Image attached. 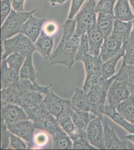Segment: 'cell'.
Wrapping results in <instances>:
<instances>
[{
    "label": "cell",
    "instance_id": "7c38bea8",
    "mask_svg": "<svg viewBox=\"0 0 134 150\" xmlns=\"http://www.w3.org/2000/svg\"><path fill=\"white\" fill-rule=\"evenodd\" d=\"M104 136L106 149L108 150L129 149L126 142L120 140L116 133L114 127H111L107 122L103 119Z\"/></svg>",
    "mask_w": 134,
    "mask_h": 150
},
{
    "label": "cell",
    "instance_id": "52a82bcc",
    "mask_svg": "<svg viewBox=\"0 0 134 150\" xmlns=\"http://www.w3.org/2000/svg\"><path fill=\"white\" fill-rule=\"evenodd\" d=\"M103 119L100 117H96L92 120L87 127V138L91 145L97 149L105 150L104 136Z\"/></svg>",
    "mask_w": 134,
    "mask_h": 150
},
{
    "label": "cell",
    "instance_id": "1f68e13d",
    "mask_svg": "<svg viewBox=\"0 0 134 150\" xmlns=\"http://www.w3.org/2000/svg\"><path fill=\"white\" fill-rule=\"evenodd\" d=\"M42 93L37 91H28L21 96L19 106L23 108L32 107L42 102L45 97Z\"/></svg>",
    "mask_w": 134,
    "mask_h": 150
},
{
    "label": "cell",
    "instance_id": "8fae6325",
    "mask_svg": "<svg viewBox=\"0 0 134 150\" xmlns=\"http://www.w3.org/2000/svg\"><path fill=\"white\" fill-rule=\"evenodd\" d=\"M123 45V41L112 34L105 38L99 55L102 63H105L116 55L122 48Z\"/></svg>",
    "mask_w": 134,
    "mask_h": 150
},
{
    "label": "cell",
    "instance_id": "d6a6232c",
    "mask_svg": "<svg viewBox=\"0 0 134 150\" xmlns=\"http://www.w3.org/2000/svg\"><path fill=\"white\" fill-rule=\"evenodd\" d=\"M81 62L84 65L86 74L101 71L103 63L99 56H94L89 54L83 58Z\"/></svg>",
    "mask_w": 134,
    "mask_h": 150
},
{
    "label": "cell",
    "instance_id": "9a60e30c",
    "mask_svg": "<svg viewBox=\"0 0 134 150\" xmlns=\"http://www.w3.org/2000/svg\"><path fill=\"white\" fill-rule=\"evenodd\" d=\"M19 71L8 66L5 59H1V89L13 85L20 80Z\"/></svg>",
    "mask_w": 134,
    "mask_h": 150
},
{
    "label": "cell",
    "instance_id": "8992f818",
    "mask_svg": "<svg viewBox=\"0 0 134 150\" xmlns=\"http://www.w3.org/2000/svg\"><path fill=\"white\" fill-rule=\"evenodd\" d=\"M43 102L46 105L49 112L57 119L59 118L63 113L70 111L72 109L70 100L58 96L53 92L52 89L45 95Z\"/></svg>",
    "mask_w": 134,
    "mask_h": 150
},
{
    "label": "cell",
    "instance_id": "ab89813d",
    "mask_svg": "<svg viewBox=\"0 0 134 150\" xmlns=\"http://www.w3.org/2000/svg\"><path fill=\"white\" fill-rule=\"evenodd\" d=\"M74 150H96L89 141L87 137H81L73 141Z\"/></svg>",
    "mask_w": 134,
    "mask_h": 150
},
{
    "label": "cell",
    "instance_id": "603a6c76",
    "mask_svg": "<svg viewBox=\"0 0 134 150\" xmlns=\"http://www.w3.org/2000/svg\"><path fill=\"white\" fill-rule=\"evenodd\" d=\"M129 3V0H118L114 9L115 19L124 22L132 21L134 19V15Z\"/></svg>",
    "mask_w": 134,
    "mask_h": 150
},
{
    "label": "cell",
    "instance_id": "7402d4cb",
    "mask_svg": "<svg viewBox=\"0 0 134 150\" xmlns=\"http://www.w3.org/2000/svg\"><path fill=\"white\" fill-rule=\"evenodd\" d=\"M115 18L114 14L99 13L97 18V25L105 39L112 34Z\"/></svg>",
    "mask_w": 134,
    "mask_h": 150
},
{
    "label": "cell",
    "instance_id": "4fadbf2b",
    "mask_svg": "<svg viewBox=\"0 0 134 150\" xmlns=\"http://www.w3.org/2000/svg\"><path fill=\"white\" fill-rule=\"evenodd\" d=\"M87 34L90 54L94 56H98L105 38L97 27V21L88 30Z\"/></svg>",
    "mask_w": 134,
    "mask_h": 150
},
{
    "label": "cell",
    "instance_id": "4dcf8cb0",
    "mask_svg": "<svg viewBox=\"0 0 134 150\" xmlns=\"http://www.w3.org/2000/svg\"><path fill=\"white\" fill-rule=\"evenodd\" d=\"M116 110L128 121L134 124V96L131 95L116 106Z\"/></svg>",
    "mask_w": 134,
    "mask_h": 150
},
{
    "label": "cell",
    "instance_id": "5b68a950",
    "mask_svg": "<svg viewBox=\"0 0 134 150\" xmlns=\"http://www.w3.org/2000/svg\"><path fill=\"white\" fill-rule=\"evenodd\" d=\"M97 2L95 0H87L79 12L75 16L76 23L75 36L81 37L97 21L95 10Z\"/></svg>",
    "mask_w": 134,
    "mask_h": 150
},
{
    "label": "cell",
    "instance_id": "44dd1931",
    "mask_svg": "<svg viewBox=\"0 0 134 150\" xmlns=\"http://www.w3.org/2000/svg\"><path fill=\"white\" fill-rule=\"evenodd\" d=\"M22 94L16 83L13 85L1 90V106L7 104H19V100Z\"/></svg>",
    "mask_w": 134,
    "mask_h": 150
},
{
    "label": "cell",
    "instance_id": "60d3db41",
    "mask_svg": "<svg viewBox=\"0 0 134 150\" xmlns=\"http://www.w3.org/2000/svg\"><path fill=\"white\" fill-rule=\"evenodd\" d=\"M23 139L17 135L11 133L10 137V147L15 150H26L29 149V145Z\"/></svg>",
    "mask_w": 134,
    "mask_h": 150
},
{
    "label": "cell",
    "instance_id": "e0dca14e",
    "mask_svg": "<svg viewBox=\"0 0 134 150\" xmlns=\"http://www.w3.org/2000/svg\"><path fill=\"white\" fill-rule=\"evenodd\" d=\"M70 115L76 127L85 135H87L86 131L89 124L97 117L92 112L91 114L90 112L76 110L72 107L70 111Z\"/></svg>",
    "mask_w": 134,
    "mask_h": 150
},
{
    "label": "cell",
    "instance_id": "816d5d0a",
    "mask_svg": "<svg viewBox=\"0 0 134 150\" xmlns=\"http://www.w3.org/2000/svg\"><path fill=\"white\" fill-rule=\"evenodd\" d=\"M95 1H97V2H98L99 0H95Z\"/></svg>",
    "mask_w": 134,
    "mask_h": 150
},
{
    "label": "cell",
    "instance_id": "7dc6e473",
    "mask_svg": "<svg viewBox=\"0 0 134 150\" xmlns=\"http://www.w3.org/2000/svg\"><path fill=\"white\" fill-rule=\"evenodd\" d=\"M68 0H49L50 3L52 6H55L56 4L63 5V4L67 2Z\"/></svg>",
    "mask_w": 134,
    "mask_h": 150
},
{
    "label": "cell",
    "instance_id": "d4e9b609",
    "mask_svg": "<svg viewBox=\"0 0 134 150\" xmlns=\"http://www.w3.org/2000/svg\"><path fill=\"white\" fill-rule=\"evenodd\" d=\"M125 53V46L123 45L122 48L114 57L103 63L101 68L102 79L107 80L114 76L116 73V67L121 58L123 57Z\"/></svg>",
    "mask_w": 134,
    "mask_h": 150
},
{
    "label": "cell",
    "instance_id": "681fc988",
    "mask_svg": "<svg viewBox=\"0 0 134 150\" xmlns=\"http://www.w3.org/2000/svg\"><path fill=\"white\" fill-rule=\"evenodd\" d=\"M129 1H130V4H131V6L132 7L134 14V0H129Z\"/></svg>",
    "mask_w": 134,
    "mask_h": 150
},
{
    "label": "cell",
    "instance_id": "ba28073f",
    "mask_svg": "<svg viewBox=\"0 0 134 150\" xmlns=\"http://www.w3.org/2000/svg\"><path fill=\"white\" fill-rule=\"evenodd\" d=\"M7 126L11 133L22 138L27 142L29 149L32 148L34 145V133L36 129L32 120H23Z\"/></svg>",
    "mask_w": 134,
    "mask_h": 150
},
{
    "label": "cell",
    "instance_id": "f907efd6",
    "mask_svg": "<svg viewBox=\"0 0 134 150\" xmlns=\"http://www.w3.org/2000/svg\"><path fill=\"white\" fill-rule=\"evenodd\" d=\"M132 23H133V30L132 31V32L131 33L132 34L134 35V19H133L132 20Z\"/></svg>",
    "mask_w": 134,
    "mask_h": 150
},
{
    "label": "cell",
    "instance_id": "7a4b0ae2",
    "mask_svg": "<svg viewBox=\"0 0 134 150\" xmlns=\"http://www.w3.org/2000/svg\"><path fill=\"white\" fill-rule=\"evenodd\" d=\"M34 9L30 12H17L12 10L10 14L1 27V43L22 33L23 28L26 22L36 12Z\"/></svg>",
    "mask_w": 134,
    "mask_h": 150
},
{
    "label": "cell",
    "instance_id": "f35d334b",
    "mask_svg": "<svg viewBox=\"0 0 134 150\" xmlns=\"http://www.w3.org/2000/svg\"><path fill=\"white\" fill-rule=\"evenodd\" d=\"M1 149H8L10 147V137L11 132L9 130L7 124L4 120L1 119Z\"/></svg>",
    "mask_w": 134,
    "mask_h": 150
},
{
    "label": "cell",
    "instance_id": "4316f807",
    "mask_svg": "<svg viewBox=\"0 0 134 150\" xmlns=\"http://www.w3.org/2000/svg\"><path fill=\"white\" fill-rule=\"evenodd\" d=\"M24 109L27 115L28 119L32 120L34 123L44 120L51 114L43 101L32 107Z\"/></svg>",
    "mask_w": 134,
    "mask_h": 150
},
{
    "label": "cell",
    "instance_id": "d590c367",
    "mask_svg": "<svg viewBox=\"0 0 134 150\" xmlns=\"http://www.w3.org/2000/svg\"><path fill=\"white\" fill-rule=\"evenodd\" d=\"M26 56L18 53H13L6 58V61L9 67L20 71L25 61Z\"/></svg>",
    "mask_w": 134,
    "mask_h": 150
},
{
    "label": "cell",
    "instance_id": "5bb4252c",
    "mask_svg": "<svg viewBox=\"0 0 134 150\" xmlns=\"http://www.w3.org/2000/svg\"><path fill=\"white\" fill-rule=\"evenodd\" d=\"M46 21V19L38 18L33 15L24 24L22 33L35 43L41 34Z\"/></svg>",
    "mask_w": 134,
    "mask_h": 150
},
{
    "label": "cell",
    "instance_id": "c3c4849f",
    "mask_svg": "<svg viewBox=\"0 0 134 150\" xmlns=\"http://www.w3.org/2000/svg\"><path fill=\"white\" fill-rule=\"evenodd\" d=\"M125 138L129 140L130 141L132 142L134 144V134H131L126 135L125 136Z\"/></svg>",
    "mask_w": 134,
    "mask_h": 150
},
{
    "label": "cell",
    "instance_id": "7bdbcfd3",
    "mask_svg": "<svg viewBox=\"0 0 134 150\" xmlns=\"http://www.w3.org/2000/svg\"><path fill=\"white\" fill-rule=\"evenodd\" d=\"M87 0H72L68 20L74 19Z\"/></svg>",
    "mask_w": 134,
    "mask_h": 150
},
{
    "label": "cell",
    "instance_id": "cb8c5ba5",
    "mask_svg": "<svg viewBox=\"0 0 134 150\" xmlns=\"http://www.w3.org/2000/svg\"><path fill=\"white\" fill-rule=\"evenodd\" d=\"M70 102L72 107L74 109L90 112V103L87 94L83 89L76 88Z\"/></svg>",
    "mask_w": 134,
    "mask_h": 150
},
{
    "label": "cell",
    "instance_id": "277c9868",
    "mask_svg": "<svg viewBox=\"0 0 134 150\" xmlns=\"http://www.w3.org/2000/svg\"><path fill=\"white\" fill-rule=\"evenodd\" d=\"M116 78V75L107 80H103L102 83L87 93L90 103L91 112L103 119L106 101L109 88Z\"/></svg>",
    "mask_w": 134,
    "mask_h": 150
},
{
    "label": "cell",
    "instance_id": "3957f363",
    "mask_svg": "<svg viewBox=\"0 0 134 150\" xmlns=\"http://www.w3.org/2000/svg\"><path fill=\"white\" fill-rule=\"evenodd\" d=\"M36 51L34 43L22 33L6 40L1 43V59H6L13 53L27 56Z\"/></svg>",
    "mask_w": 134,
    "mask_h": 150
},
{
    "label": "cell",
    "instance_id": "30bf717a",
    "mask_svg": "<svg viewBox=\"0 0 134 150\" xmlns=\"http://www.w3.org/2000/svg\"><path fill=\"white\" fill-rule=\"evenodd\" d=\"M1 118L7 125L28 119L24 108L16 104H7L1 106Z\"/></svg>",
    "mask_w": 134,
    "mask_h": 150
},
{
    "label": "cell",
    "instance_id": "484cf974",
    "mask_svg": "<svg viewBox=\"0 0 134 150\" xmlns=\"http://www.w3.org/2000/svg\"><path fill=\"white\" fill-rule=\"evenodd\" d=\"M36 129L46 132L51 136L63 130L57 119L50 114L42 121L34 124Z\"/></svg>",
    "mask_w": 134,
    "mask_h": 150
},
{
    "label": "cell",
    "instance_id": "74e56055",
    "mask_svg": "<svg viewBox=\"0 0 134 150\" xmlns=\"http://www.w3.org/2000/svg\"><path fill=\"white\" fill-rule=\"evenodd\" d=\"M116 0H99L97 2L95 10L96 13H103L114 14Z\"/></svg>",
    "mask_w": 134,
    "mask_h": 150
},
{
    "label": "cell",
    "instance_id": "f6af8a7d",
    "mask_svg": "<svg viewBox=\"0 0 134 150\" xmlns=\"http://www.w3.org/2000/svg\"><path fill=\"white\" fill-rule=\"evenodd\" d=\"M58 30V26L54 22H49L45 26L43 31L50 36H54Z\"/></svg>",
    "mask_w": 134,
    "mask_h": 150
},
{
    "label": "cell",
    "instance_id": "ac0fdd59",
    "mask_svg": "<svg viewBox=\"0 0 134 150\" xmlns=\"http://www.w3.org/2000/svg\"><path fill=\"white\" fill-rule=\"evenodd\" d=\"M70 111L63 113L59 118L57 119L60 126L70 136L73 141L81 137H87V135H83L76 127L70 116Z\"/></svg>",
    "mask_w": 134,
    "mask_h": 150
},
{
    "label": "cell",
    "instance_id": "e575fe53",
    "mask_svg": "<svg viewBox=\"0 0 134 150\" xmlns=\"http://www.w3.org/2000/svg\"><path fill=\"white\" fill-rule=\"evenodd\" d=\"M123 44L125 53L123 62L128 65H134V35L131 33L128 40Z\"/></svg>",
    "mask_w": 134,
    "mask_h": 150
},
{
    "label": "cell",
    "instance_id": "ffe728a7",
    "mask_svg": "<svg viewBox=\"0 0 134 150\" xmlns=\"http://www.w3.org/2000/svg\"><path fill=\"white\" fill-rule=\"evenodd\" d=\"M116 79L124 82L134 96V65H128L123 62Z\"/></svg>",
    "mask_w": 134,
    "mask_h": 150
},
{
    "label": "cell",
    "instance_id": "836d02e7",
    "mask_svg": "<svg viewBox=\"0 0 134 150\" xmlns=\"http://www.w3.org/2000/svg\"><path fill=\"white\" fill-rule=\"evenodd\" d=\"M103 79L101 71L86 74L85 81L82 89L86 94L102 83Z\"/></svg>",
    "mask_w": 134,
    "mask_h": 150
},
{
    "label": "cell",
    "instance_id": "83f0119b",
    "mask_svg": "<svg viewBox=\"0 0 134 150\" xmlns=\"http://www.w3.org/2000/svg\"><path fill=\"white\" fill-rule=\"evenodd\" d=\"M132 28V21L124 22L115 19L112 34L121 40L124 43L131 35Z\"/></svg>",
    "mask_w": 134,
    "mask_h": 150
},
{
    "label": "cell",
    "instance_id": "d6986e66",
    "mask_svg": "<svg viewBox=\"0 0 134 150\" xmlns=\"http://www.w3.org/2000/svg\"><path fill=\"white\" fill-rule=\"evenodd\" d=\"M104 115L108 117L115 123L122 127L130 134H134V124H132L119 113L116 108L110 105H106Z\"/></svg>",
    "mask_w": 134,
    "mask_h": 150
},
{
    "label": "cell",
    "instance_id": "f1b7e54d",
    "mask_svg": "<svg viewBox=\"0 0 134 150\" xmlns=\"http://www.w3.org/2000/svg\"><path fill=\"white\" fill-rule=\"evenodd\" d=\"M19 74L20 79H28L33 82H36V80L39 77V75L34 67L33 54L26 56L25 61L19 71Z\"/></svg>",
    "mask_w": 134,
    "mask_h": 150
},
{
    "label": "cell",
    "instance_id": "6da1fadb",
    "mask_svg": "<svg viewBox=\"0 0 134 150\" xmlns=\"http://www.w3.org/2000/svg\"><path fill=\"white\" fill-rule=\"evenodd\" d=\"M75 19L68 20L63 25V35L58 46L49 59L50 65H64L71 70L75 62V57L81 38L75 36Z\"/></svg>",
    "mask_w": 134,
    "mask_h": 150
},
{
    "label": "cell",
    "instance_id": "b9f144b4",
    "mask_svg": "<svg viewBox=\"0 0 134 150\" xmlns=\"http://www.w3.org/2000/svg\"><path fill=\"white\" fill-rule=\"evenodd\" d=\"M12 0H1V24L2 25L11 12Z\"/></svg>",
    "mask_w": 134,
    "mask_h": 150
},
{
    "label": "cell",
    "instance_id": "f546056e",
    "mask_svg": "<svg viewBox=\"0 0 134 150\" xmlns=\"http://www.w3.org/2000/svg\"><path fill=\"white\" fill-rule=\"evenodd\" d=\"M52 137L53 149L71 150L73 148V141L64 130L55 133Z\"/></svg>",
    "mask_w": 134,
    "mask_h": 150
},
{
    "label": "cell",
    "instance_id": "8d00e7d4",
    "mask_svg": "<svg viewBox=\"0 0 134 150\" xmlns=\"http://www.w3.org/2000/svg\"><path fill=\"white\" fill-rule=\"evenodd\" d=\"M89 54H90V48L86 33L81 37L80 44L75 57V62H81L83 58Z\"/></svg>",
    "mask_w": 134,
    "mask_h": 150
},
{
    "label": "cell",
    "instance_id": "ee69618b",
    "mask_svg": "<svg viewBox=\"0 0 134 150\" xmlns=\"http://www.w3.org/2000/svg\"><path fill=\"white\" fill-rule=\"evenodd\" d=\"M46 133V132L43 131L42 132H39V133L36 134V135H34V144L40 147H43L46 145L49 141V137Z\"/></svg>",
    "mask_w": 134,
    "mask_h": 150
},
{
    "label": "cell",
    "instance_id": "bcb514c9",
    "mask_svg": "<svg viewBox=\"0 0 134 150\" xmlns=\"http://www.w3.org/2000/svg\"><path fill=\"white\" fill-rule=\"evenodd\" d=\"M25 0H12V7L17 12H24Z\"/></svg>",
    "mask_w": 134,
    "mask_h": 150
},
{
    "label": "cell",
    "instance_id": "9c48e42d",
    "mask_svg": "<svg viewBox=\"0 0 134 150\" xmlns=\"http://www.w3.org/2000/svg\"><path fill=\"white\" fill-rule=\"evenodd\" d=\"M131 95V92L126 84L115 79L111 85L107 95L109 105L116 107Z\"/></svg>",
    "mask_w": 134,
    "mask_h": 150
},
{
    "label": "cell",
    "instance_id": "2e32d148",
    "mask_svg": "<svg viewBox=\"0 0 134 150\" xmlns=\"http://www.w3.org/2000/svg\"><path fill=\"white\" fill-rule=\"evenodd\" d=\"M54 39V36L48 35L42 30L41 34L34 43L36 51L46 60H49L52 54Z\"/></svg>",
    "mask_w": 134,
    "mask_h": 150
}]
</instances>
